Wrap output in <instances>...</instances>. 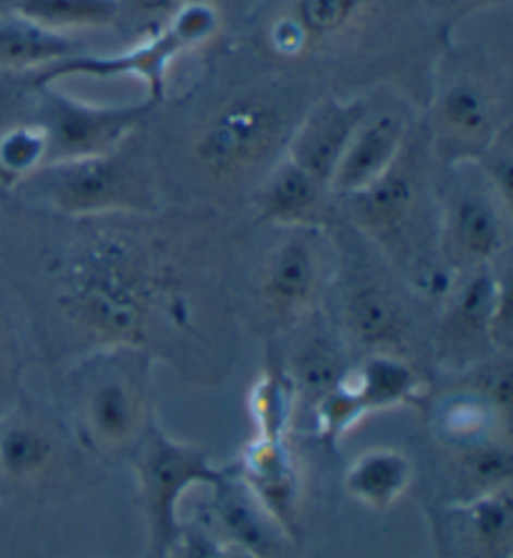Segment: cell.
<instances>
[{"label":"cell","instance_id":"obj_28","mask_svg":"<svg viewBox=\"0 0 513 558\" xmlns=\"http://www.w3.org/2000/svg\"><path fill=\"white\" fill-rule=\"evenodd\" d=\"M11 15L63 36H78L113 28L118 0H13Z\"/></svg>","mask_w":513,"mask_h":558},{"label":"cell","instance_id":"obj_8","mask_svg":"<svg viewBox=\"0 0 513 558\" xmlns=\"http://www.w3.org/2000/svg\"><path fill=\"white\" fill-rule=\"evenodd\" d=\"M426 146L439 166L474 163L511 125V75L478 46L445 44L436 58Z\"/></svg>","mask_w":513,"mask_h":558},{"label":"cell","instance_id":"obj_19","mask_svg":"<svg viewBox=\"0 0 513 558\" xmlns=\"http://www.w3.org/2000/svg\"><path fill=\"white\" fill-rule=\"evenodd\" d=\"M436 558H513V492L426 509Z\"/></svg>","mask_w":513,"mask_h":558},{"label":"cell","instance_id":"obj_22","mask_svg":"<svg viewBox=\"0 0 513 558\" xmlns=\"http://www.w3.org/2000/svg\"><path fill=\"white\" fill-rule=\"evenodd\" d=\"M431 496L424 509L456 506L489 496L513 481V446L509 441H484L468 446L431 444Z\"/></svg>","mask_w":513,"mask_h":558},{"label":"cell","instance_id":"obj_38","mask_svg":"<svg viewBox=\"0 0 513 558\" xmlns=\"http://www.w3.org/2000/svg\"><path fill=\"white\" fill-rule=\"evenodd\" d=\"M143 558H168V554H163V551H150V548H146V551H143Z\"/></svg>","mask_w":513,"mask_h":558},{"label":"cell","instance_id":"obj_39","mask_svg":"<svg viewBox=\"0 0 513 558\" xmlns=\"http://www.w3.org/2000/svg\"><path fill=\"white\" fill-rule=\"evenodd\" d=\"M5 501V494H3V484H0V504Z\"/></svg>","mask_w":513,"mask_h":558},{"label":"cell","instance_id":"obj_25","mask_svg":"<svg viewBox=\"0 0 513 558\" xmlns=\"http://www.w3.org/2000/svg\"><path fill=\"white\" fill-rule=\"evenodd\" d=\"M418 466L406 451L393 446L368 448L343 473V492L371 511H389L414 492Z\"/></svg>","mask_w":513,"mask_h":558},{"label":"cell","instance_id":"obj_2","mask_svg":"<svg viewBox=\"0 0 513 558\" xmlns=\"http://www.w3.org/2000/svg\"><path fill=\"white\" fill-rule=\"evenodd\" d=\"M298 86L281 81L254 83L213 100L193 125L188 138V168L206 206L213 201L251 196L258 181L285 156V146L298 118L310 104Z\"/></svg>","mask_w":513,"mask_h":558},{"label":"cell","instance_id":"obj_26","mask_svg":"<svg viewBox=\"0 0 513 558\" xmlns=\"http://www.w3.org/2000/svg\"><path fill=\"white\" fill-rule=\"evenodd\" d=\"M248 418L258 438H291L301 421V405L279 343H266V363L246 396Z\"/></svg>","mask_w":513,"mask_h":558},{"label":"cell","instance_id":"obj_1","mask_svg":"<svg viewBox=\"0 0 513 558\" xmlns=\"http://www.w3.org/2000/svg\"><path fill=\"white\" fill-rule=\"evenodd\" d=\"M30 216V328L61 371L98 351L133 349L191 386L235 366L233 260L239 239L210 206L146 216Z\"/></svg>","mask_w":513,"mask_h":558},{"label":"cell","instance_id":"obj_3","mask_svg":"<svg viewBox=\"0 0 513 558\" xmlns=\"http://www.w3.org/2000/svg\"><path fill=\"white\" fill-rule=\"evenodd\" d=\"M436 163L426 141L411 135L396 166L371 189L339 198L343 223L381 253L424 301H439L451 276L436 241Z\"/></svg>","mask_w":513,"mask_h":558},{"label":"cell","instance_id":"obj_7","mask_svg":"<svg viewBox=\"0 0 513 558\" xmlns=\"http://www.w3.org/2000/svg\"><path fill=\"white\" fill-rule=\"evenodd\" d=\"M106 466L90 456L53 401L23 391L0 416V484L5 501L50 506L100 484Z\"/></svg>","mask_w":513,"mask_h":558},{"label":"cell","instance_id":"obj_11","mask_svg":"<svg viewBox=\"0 0 513 558\" xmlns=\"http://www.w3.org/2000/svg\"><path fill=\"white\" fill-rule=\"evenodd\" d=\"M406 11L416 0H268L251 19L273 61L298 63L353 48Z\"/></svg>","mask_w":513,"mask_h":558},{"label":"cell","instance_id":"obj_21","mask_svg":"<svg viewBox=\"0 0 513 558\" xmlns=\"http://www.w3.org/2000/svg\"><path fill=\"white\" fill-rule=\"evenodd\" d=\"M368 106L371 100L364 96H335V93L310 100L291 133L285 158L331 189L335 168L346 154L353 131L368 113Z\"/></svg>","mask_w":513,"mask_h":558},{"label":"cell","instance_id":"obj_31","mask_svg":"<svg viewBox=\"0 0 513 558\" xmlns=\"http://www.w3.org/2000/svg\"><path fill=\"white\" fill-rule=\"evenodd\" d=\"M183 3L186 0H118L113 28L125 40V46H133L143 38L156 36Z\"/></svg>","mask_w":513,"mask_h":558},{"label":"cell","instance_id":"obj_10","mask_svg":"<svg viewBox=\"0 0 513 558\" xmlns=\"http://www.w3.org/2000/svg\"><path fill=\"white\" fill-rule=\"evenodd\" d=\"M503 260L451 276L436 301L433 378L461 374L496 353H511V270Z\"/></svg>","mask_w":513,"mask_h":558},{"label":"cell","instance_id":"obj_5","mask_svg":"<svg viewBox=\"0 0 513 558\" xmlns=\"http://www.w3.org/2000/svg\"><path fill=\"white\" fill-rule=\"evenodd\" d=\"M154 366L148 353L113 349L56 371L65 391L56 405L83 448L103 466L129 461L156 421Z\"/></svg>","mask_w":513,"mask_h":558},{"label":"cell","instance_id":"obj_23","mask_svg":"<svg viewBox=\"0 0 513 558\" xmlns=\"http://www.w3.org/2000/svg\"><path fill=\"white\" fill-rule=\"evenodd\" d=\"M248 206L266 228H331L339 198L291 158H281L251 191Z\"/></svg>","mask_w":513,"mask_h":558},{"label":"cell","instance_id":"obj_37","mask_svg":"<svg viewBox=\"0 0 513 558\" xmlns=\"http://www.w3.org/2000/svg\"><path fill=\"white\" fill-rule=\"evenodd\" d=\"M11 11H13V0H0V19H3V15H11Z\"/></svg>","mask_w":513,"mask_h":558},{"label":"cell","instance_id":"obj_24","mask_svg":"<svg viewBox=\"0 0 513 558\" xmlns=\"http://www.w3.org/2000/svg\"><path fill=\"white\" fill-rule=\"evenodd\" d=\"M283 338H289L291 343H279L285 368H289L293 386H296L301 413L308 416L314 405L346 374L353 356L346 341H343L339 326H335V320H331L326 308L318 311L314 318H308L306 324H301L296 331Z\"/></svg>","mask_w":513,"mask_h":558},{"label":"cell","instance_id":"obj_6","mask_svg":"<svg viewBox=\"0 0 513 558\" xmlns=\"http://www.w3.org/2000/svg\"><path fill=\"white\" fill-rule=\"evenodd\" d=\"M333 228V226H331ZM331 228H271L273 241L233 278V303L264 341H281L326 308L335 276Z\"/></svg>","mask_w":513,"mask_h":558},{"label":"cell","instance_id":"obj_27","mask_svg":"<svg viewBox=\"0 0 513 558\" xmlns=\"http://www.w3.org/2000/svg\"><path fill=\"white\" fill-rule=\"evenodd\" d=\"M81 53L86 44L78 36L46 31L19 15L0 19V73L33 75Z\"/></svg>","mask_w":513,"mask_h":558},{"label":"cell","instance_id":"obj_4","mask_svg":"<svg viewBox=\"0 0 513 558\" xmlns=\"http://www.w3.org/2000/svg\"><path fill=\"white\" fill-rule=\"evenodd\" d=\"M331 231L339 253L331 286L333 320L351 356H396L433 378V320L424 318L426 301L411 291L381 253L341 218Z\"/></svg>","mask_w":513,"mask_h":558},{"label":"cell","instance_id":"obj_36","mask_svg":"<svg viewBox=\"0 0 513 558\" xmlns=\"http://www.w3.org/2000/svg\"><path fill=\"white\" fill-rule=\"evenodd\" d=\"M223 548H225V558H260L248 551H241V548H231V546H223Z\"/></svg>","mask_w":513,"mask_h":558},{"label":"cell","instance_id":"obj_17","mask_svg":"<svg viewBox=\"0 0 513 558\" xmlns=\"http://www.w3.org/2000/svg\"><path fill=\"white\" fill-rule=\"evenodd\" d=\"M206 492L208 496L196 504L191 519L198 521L216 541L260 558H296L298 544L251 494L233 463L218 466Z\"/></svg>","mask_w":513,"mask_h":558},{"label":"cell","instance_id":"obj_14","mask_svg":"<svg viewBox=\"0 0 513 558\" xmlns=\"http://www.w3.org/2000/svg\"><path fill=\"white\" fill-rule=\"evenodd\" d=\"M136 473L138 506L146 521V548L163 551L179 536L183 501L193 488H206L216 478L218 466L206 446L173 438L158 418L129 456Z\"/></svg>","mask_w":513,"mask_h":558},{"label":"cell","instance_id":"obj_30","mask_svg":"<svg viewBox=\"0 0 513 558\" xmlns=\"http://www.w3.org/2000/svg\"><path fill=\"white\" fill-rule=\"evenodd\" d=\"M25 343L21 328L15 324V313L0 299V416L11 409L15 399L25 391Z\"/></svg>","mask_w":513,"mask_h":558},{"label":"cell","instance_id":"obj_15","mask_svg":"<svg viewBox=\"0 0 513 558\" xmlns=\"http://www.w3.org/2000/svg\"><path fill=\"white\" fill-rule=\"evenodd\" d=\"M433 378L396 356L353 359L343 378L308 413L310 428L328 453H339L351 430L376 413L418 405Z\"/></svg>","mask_w":513,"mask_h":558},{"label":"cell","instance_id":"obj_16","mask_svg":"<svg viewBox=\"0 0 513 558\" xmlns=\"http://www.w3.org/2000/svg\"><path fill=\"white\" fill-rule=\"evenodd\" d=\"M158 106L148 96L136 104L100 106L71 96L56 83L33 86V118L44 125L50 143L48 163L113 154L141 133Z\"/></svg>","mask_w":513,"mask_h":558},{"label":"cell","instance_id":"obj_33","mask_svg":"<svg viewBox=\"0 0 513 558\" xmlns=\"http://www.w3.org/2000/svg\"><path fill=\"white\" fill-rule=\"evenodd\" d=\"M511 0H416L418 11L424 13L426 21L439 23V28L445 38H449L451 28L468 15L491 11V8L509 5Z\"/></svg>","mask_w":513,"mask_h":558},{"label":"cell","instance_id":"obj_12","mask_svg":"<svg viewBox=\"0 0 513 558\" xmlns=\"http://www.w3.org/2000/svg\"><path fill=\"white\" fill-rule=\"evenodd\" d=\"M225 28V19L213 0H186L179 13L168 21L156 36L125 46L118 53H81L69 61L56 63L48 71L33 73L30 83H58L63 78H138L146 86V96L163 104L168 96V71L179 58L198 53L213 46Z\"/></svg>","mask_w":513,"mask_h":558},{"label":"cell","instance_id":"obj_34","mask_svg":"<svg viewBox=\"0 0 513 558\" xmlns=\"http://www.w3.org/2000/svg\"><path fill=\"white\" fill-rule=\"evenodd\" d=\"M168 558H225V548L198 521L183 515L179 536L168 548Z\"/></svg>","mask_w":513,"mask_h":558},{"label":"cell","instance_id":"obj_32","mask_svg":"<svg viewBox=\"0 0 513 558\" xmlns=\"http://www.w3.org/2000/svg\"><path fill=\"white\" fill-rule=\"evenodd\" d=\"M478 173L513 208V125L496 135L493 143L474 160Z\"/></svg>","mask_w":513,"mask_h":558},{"label":"cell","instance_id":"obj_29","mask_svg":"<svg viewBox=\"0 0 513 558\" xmlns=\"http://www.w3.org/2000/svg\"><path fill=\"white\" fill-rule=\"evenodd\" d=\"M48 133L36 118L8 123L0 129V181L15 189L48 163Z\"/></svg>","mask_w":513,"mask_h":558},{"label":"cell","instance_id":"obj_18","mask_svg":"<svg viewBox=\"0 0 513 558\" xmlns=\"http://www.w3.org/2000/svg\"><path fill=\"white\" fill-rule=\"evenodd\" d=\"M233 469L285 534L301 544L306 526V463L293 436H254L233 461Z\"/></svg>","mask_w":513,"mask_h":558},{"label":"cell","instance_id":"obj_35","mask_svg":"<svg viewBox=\"0 0 513 558\" xmlns=\"http://www.w3.org/2000/svg\"><path fill=\"white\" fill-rule=\"evenodd\" d=\"M213 3L221 8L223 19L229 21V15H246V19H251L258 8H264L268 0H213Z\"/></svg>","mask_w":513,"mask_h":558},{"label":"cell","instance_id":"obj_9","mask_svg":"<svg viewBox=\"0 0 513 558\" xmlns=\"http://www.w3.org/2000/svg\"><path fill=\"white\" fill-rule=\"evenodd\" d=\"M11 191L28 208L61 218L146 216L166 206L163 183L138 133L113 154L48 163Z\"/></svg>","mask_w":513,"mask_h":558},{"label":"cell","instance_id":"obj_20","mask_svg":"<svg viewBox=\"0 0 513 558\" xmlns=\"http://www.w3.org/2000/svg\"><path fill=\"white\" fill-rule=\"evenodd\" d=\"M411 135H414V123L406 106H368V113L353 131L346 154L331 179L333 196L346 198L381 181L396 166Z\"/></svg>","mask_w":513,"mask_h":558},{"label":"cell","instance_id":"obj_13","mask_svg":"<svg viewBox=\"0 0 513 558\" xmlns=\"http://www.w3.org/2000/svg\"><path fill=\"white\" fill-rule=\"evenodd\" d=\"M513 208L474 163L439 166L436 173V241L445 274L499 264L509 256Z\"/></svg>","mask_w":513,"mask_h":558}]
</instances>
